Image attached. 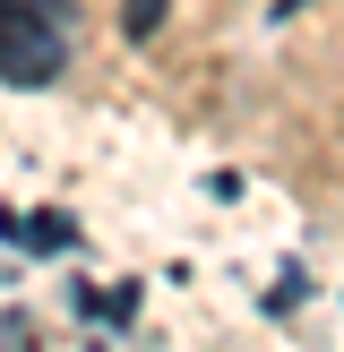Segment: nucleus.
<instances>
[{"label":"nucleus","mask_w":344,"mask_h":352,"mask_svg":"<svg viewBox=\"0 0 344 352\" xmlns=\"http://www.w3.org/2000/svg\"><path fill=\"white\" fill-rule=\"evenodd\" d=\"M61 69V34H52L43 9H26V0H0V78L9 86H34Z\"/></svg>","instance_id":"f257e3e1"}]
</instances>
